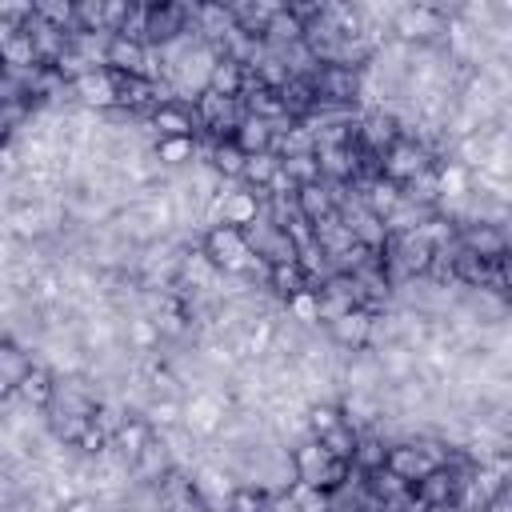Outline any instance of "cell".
Wrapping results in <instances>:
<instances>
[{
	"label": "cell",
	"mask_w": 512,
	"mask_h": 512,
	"mask_svg": "<svg viewBox=\"0 0 512 512\" xmlns=\"http://www.w3.org/2000/svg\"><path fill=\"white\" fill-rule=\"evenodd\" d=\"M32 16L60 32H72V0H32Z\"/></svg>",
	"instance_id": "f1b7e54d"
},
{
	"label": "cell",
	"mask_w": 512,
	"mask_h": 512,
	"mask_svg": "<svg viewBox=\"0 0 512 512\" xmlns=\"http://www.w3.org/2000/svg\"><path fill=\"white\" fill-rule=\"evenodd\" d=\"M56 512H100V504H96V496H88V492H80V496H72V500H64Z\"/></svg>",
	"instance_id": "e575fe53"
},
{
	"label": "cell",
	"mask_w": 512,
	"mask_h": 512,
	"mask_svg": "<svg viewBox=\"0 0 512 512\" xmlns=\"http://www.w3.org/2000/svg\"><path fill=\"white\" fill-rule=\"evenodd\" d=\"M328 452L320 448V440H300L296 448H292V468H296V480L300 484H312V488H320V476H324V468H328Z\"/></svg>",
	"instance_id": "5bb4252c"
},
{
	"label": "cell",
	"mask_w": 512,
	"mask_h": 512,
	"mask_svg": "<svg viewBox=\"0 0 512 512\" xmlns=\"http://www.w3.org/2000/svg\"><path fill=\"white\" fill-rule=\"evenodd\" d=\"M372 320H376V312H368V308H348L344 316H336V320L328 324V336H332V344H340V348H348V352H360V348H368Z\"/></svg>",
	"instance_id": "9c48e42d"
},
{
	"label": "cell",
	"mask_w": 512,
	"mask_h": 512,
	"mask_svg": "<svg viewBox=\"0 0 512 512\" xmlns=\"http://www.w3.org/2000/svg\"><path fill=\"white\" fill-rule=\"evenodd\" d=\"M292 204H296V216H304L308 224H320L324 216L336 212V204H332V188H328L324 180H316V184H300V188L292 192Z\"/></svg>",
	"instance_id": "4fadbf2b"
},
{
	"label": "cell",
	"mask_w": 512,
	"mask_h": 512,
	"mask_svg": "<svg viewBox=\"0 0 512 512\" xmlns=\"http://www.w3.org/2000/svg\"><path fill=\"white\" fill-rule=\"evenodd\" d=\"M124 336H128V348H136V352H152L160 344V328L148 312H132L124 324Z\"/></svg>",
	"instance_id": "d4e9b609"
},
{
	"label": "cell",
	"mask_w": 512,
	"mask_h": 512,
	"mask_svg": "<svg viewBox=\"0 0 512 512\" xmlns=\"http://www.w3.org/2000/svg\"><path fill=\"white\" fill-rule=\"evenodd\" d=\"M128 8H132L128 0H104V32H108V36H112V32H116V28L124 24Z\"/></svg>",
	"instance_id": "836d02e7"
},
{
	"label": "cell",
	"mask_w": 512,
	"mask_h": 512,
	"mask_svg": "<svg viewBox=\"0 0 512 512\" xmlns=\"http://www.w3.org/2000/svg\"><path fill=\"white\" fill-rule=\"evenodd\" d=\"M280 172L300 188V184H316L320 180V164H316V152H304V156H284L280 160Z\"/></svg>",
	"instance_id": "f546056e"
},
{
	"label": "cell",
	"mask_w": 512,
	"mask_h": 512,
	"mask_svg": "<svg viewBox=\"0 0 512 512\" xmlns=\"http://www.w3.org/2000/svg\"><path fill=\"white\" fill-rule=\"evenodd\" d=\"M0 68H4V72H32V68H44L24 28H20V36H16V40L4 48V56H0Z\"/></svg>",
	"instance_id": "cb8c5ba5"
},
{
	"label": "cell",
	"mask_w": 512,
	"mask_h": 512,
	"mask_svg": "<svg viewBox=\"0 0 512 512\" xmlns=\"http://www.w3.org/2000/svg\"><path fill=\"white\" fill-rule=\"evenodd\" d=\"M344 416H340V404L336 400H312L308 408H304V428H308V436H324L328 428H336Z\"/></svg>",
	"instance_id": "484cf974"
},
{
	"label": "cell",
	"mask_w": 512,
	"mask_h": 512,
	"mask_svg": "<svg viewBox=\"0 0 512 512\" xmlns=\"http://www.w3.org/2000/svg\"><path fill=\"white\" fill-rule=\"evenodd\" d=\"M200 252H204V256L212 260V268L224 272V276H244V268H248V260H252V248H248L244 228H232V224H212V228L204 232Z\"/></svg>",
	"instance_id": "6da1fadb"
},
{
	"label": "cell",
	"mask_w": 512,
	"mask_h": 512,
	"mask_svg": "<svg viewBox=\"0 0 512 512\" xmlns=\"http://www.w3.org/2000/svg\"><path fill=\"white\" fill-rule=\"evenodd\" d=\"M384 468L388 472H396L404 484H416L420 476H428L436 464H432V456L408 436V440H392L388 444V456H384Z\"/></svg>",
	"instance_id": "ba28073f"
},
{
	"label": "cell",
	"mask_w": 512,
	"mask_h": 512,
	"mask_svg": "<svg viewBox=\"0 0 512 512\" xmlns=\"http://www.w3.org/2000/svg\"><path fill=\"white\" fill-rule=\"evenodd\" d=\"M272 136H276V128L268 124V120H256V116H244L236 128H232V144L244 152V156H256V152H272Z\"/></svg>",
	"instance_id": "9a60e30c"
},
{
	"label": "cell",
	"mask_w": 512,
	"mask_h": 512,
	"mask_svg": "<svg viewBox=\"0 0 512 512\" xmlns=\"http://www.w3.org/2000/svg\"><path fill=\"white\" fill-rule=\"evenodd\" d=\"M312 440H320V448H324L332 460H352V448H356V428H348V424L340 420L336 428H328L324 436H312Z\"/></svg>",
	"instance_id": "4316f807"
},
{
	"label": "cell",
	"mask_w": 512,
	"mask_h": 512,
	"mask_svg": "<svg viewBox=\"0 0 512 512\" xmlns=\"http://www.w3.org/2000/svg\"><path fill=\"white\" fill-rule=\"evenodd\" d=\"M400 200H404V188L392 184L388 176H372V180L360 184V204H364V212H372L376 220H384Z\"/></svg>",
	"instance_id": "7c38bea8"
},
{
	"label": "cell",
	"mask_w": 512,
	"mask_h": 512,
	"mask_svg": "<svg viewBox=\"0 0 512 512\" xmlns=\"http://www.w3.org/2000/svg\"><path fill=\"white\" fill-rule=\"evenodd\" d=\"M384 456H388V444H384L376 432H356V448H352V460H348V464H352L360 476L384 468Z\"/></svg>",
	"instance_id": "ffe728a7"
},
{
	"label": "cell",
	"mask_w": 512,
	"mask_h": 512,
	"mask_svg": "<svg viewBox=\"0 0 512 512\" xmlns=\"http://www.w3.org/2000/svg\"><path fill=\"white\" fill-rule=\"evenodd\" d=\"M284 316L296 320L300 328H316L320 324V292L316 288H300L284 300Z\"/></svg>",
	"instance_id": "603a6c76"
},
{
	"label": "cell",
	"mask_w": 512,
	"mask_h": 512,
	"mask_svg": "<svg viewBox=\"0 0 512 512\" xmlns=\"http://www.w3.org/2000/svg\"><path fill=\"white\" fill-rule=\"evenodd\" d=\"M288 492H292V500L300 504V512H332V496L320 492V488H312V484H300V480H296Z\"/></svg>",
	"instance_id": "1f68e13d"
},
{
	"label": "cell",
	"mask_w": 512,
	"mask_h": 512,
	"mask_svg": "<svg viewBox=\"0 0 512 512\" xmlns=\"http://www.w3.org/2000/svg\"><path fill=\"white\" fill-rule=\"evenodd\" d=\"M52 392H56V376H52V368H44V364H32V368L20 376V384H16V400L28 404V408H36V412L52 404Z\"/></svg>",
	"instance_id": "8fae6325"
},
{
	"label": "cell",
	"mask_w": 512,
	"mask_h": 512,
	"mask_svg": "<svg viewBox=\"0 0 512 512\" xmlns=\"http://www.w3.org/2000/svg\"><path fill=\"white\" fill-rule=\"evenodd\" d=\"M16 36H20V24H12L8 16H0V56H4V48H8Z\"/></svg>",
	"instance_id": "d590c367"
},
{
	"label": "cell",
	"mask_w": 512,
	"mask_h": 512,
	"mask_svg": "<svg viewBox=\"0 0 512 512\" xmlns=\"http://www.w3.org/2000/svg\"><path fill=\"white\" fill-rule=\"evenodd\" d=\"M436 160L428 156V148L424 144H416V140H396V144H388L384 152H380V176H388L392 184H408L412 176H420L424 168H432Z\"/></svg>",
	"instance_id": "277c9868"
},
{
	"label": "cell",
	"mask_w": 512,
	"mask_h": 512,
	"mask_svg": "<svg viewBox=\"0 0 512 512\" xmlns=\"http://www.w3.org/2000/svg\"><path fill=\"white\" fill-rule=\"evenodd\" d=\"M232 408V392H220V388H196L192 400H184V416H180V428L188 436H216L224 416Z\"/></svg>",
	"instance_id": "3957f363"
},
{
	"label": "cell",
	"mask_w": 512,
	"mask_h": 512,
	"mask_svg": "<svg viewBox=\"0 0 512 512\" xmlns=\"http://www.w3.org/2000/svg\"><path fill=\"white\" fill-rule=\"evenodd\" d=\"M244 84H248V68H244L240 60L224 56V60H216V64H212V76H208V92H216V96H228V100H240Z\"/></svg>",
	"instance_id": "ac0fdd59"
},
{
	"label": "cell",
	"mask_w": 512,
	"mask_h": 512,
	"mask_svg": "<svg viewBox=\"0 0 512 512\" xmlns=\"http://www.w3.org/2000/svg\"><path fill=\"white\" fill-rule=\"evenodd\" d=\"M196 136H160V140H152V160L160 164V168H184V164H196Z\"/></svg>",
	"instance_id": "2e32d148"
},
{
	"label": "cell",
	"mask_w": 512,
	"mask_h": 512,
	"mask_svg": "<svg viewBox=\"0 0 512 512\" xmlns=\"http://www.w3.org/2000/svg\"><path fill=\"white\" fill-rule=\"evenodd\" d=\"M280 168V156L276 152H256V156H244V168H240V184L252 188V192H264L268 180L276 176Z\"/></svg>",
	"instance_id": "44dd1931"
},
{
	"label": "cell",
	"mask_w": 512,
	"mask_h": 512,
	"mask_svg": "<svg viewBox=\"0 0 512 512\" xmlns=\"http://www.w3.org/2000/svg\"><path fill=\"white\" fill-rule=\"evenodd\" d=\"M68 88H72V96L80 100V108H88V112H96V116L116 112V76H112L108 68H92V72L76 76Z\"/></svg>",
	"instance_id": "8992f818"
},
{
	"label": "cell",
	"mask_w": 512,
	"mask_h": 512,
	"mask_svg": "<svg viewBox=\"0 0 512 512\" xmlns=\"http://www.w3.org/2000/svg\"><path fill=\"white\" fill-rule=\"evenodd\" d=\"M156 140L160 136H196L200 132V116L188 100H172V104H156L148 112V124H144Z\"/></svg>",
	"instance_id": "52a82bcc"
},
{
	"label": "cell",
	"mask_w": 512,
	"mask_h": 512,
	"mask_svg": "<svg viewBox=\"0 0 512 512\" xmlns=\"http://www.w3.org/2000/svg\"><path fill=\"white\" fill-rule=\"evenodd\" d=\"M436 172V204H452V200H468L472 196V172L460 164V160H444V164H432Z\"/></svg>",
	"instance_id": "30bf717a"
},
{
	"label": "cell",
	"mask_w": 512,
	"mask_h": 512,
	"mask_svg": "<svg viewBox=\"0 0 512 512\" xmlns=\"http://www.w3.org/2000/svg\"><path fill=\"white\" fill-rule=\"evenodd\" d=\"M448 16L452 12L448 8H436V4H404V8H396L388 32H392V40H400L408 48L412 44H428V40H436L444 32V20Z\"/></svg>",
	"instance_id": "7a4b0ae2"
},
{
	"label": "cell",
	"mask_w": 512,
	"mask_h": 512,
	"mask_svg": "<svg viewBox=\"0 0 512 512\" xmlns=\"http://www.w3.org/2000/svg\"><path fill=\"white\" fill-rule=\"evenodd\" d=\"M72 32H104V0L72 4Z\"/></svg>",
	"instance_id": "4dcf8cb0"
},
{
	"label": "cell",
	"mask_w": 512,
	"mask_h": 512,
	"mask_svg": "<svg viewBox=\"0 0 512 512\" xmlns=\"http://www.w3.org/2000/svg\"><path fill=\"white\" fill-rule=\"evenodd\" d=\"M28 368H32L28 352H24L20 344H12V340H0V380H8V384L16 388Z\"/></svg>",
	"instance_id": "83f0119b"
},
{
	"label": "cell",
	"mask_w": 512,
	"mask_h": 512,
	"mask_svg": "<svg viewBox=\"0 0 512 512\" xmlns=\"http://www.w3.org/2000/svg\"><path fill=\"white\" fill-rule=\"evenodd\" d=\"M144 420H148V428L160 436V432H172V428H180V416H184V400L180 396H152L148 404H144V412H140Z\"/></svg>",
	"instance_id": "d6986e66"
},
{
	"label": "cell",
	"mask_w": 512,
	"mask_h": 512,
	"mask_svg": "<svg viewBox=\"0 0 512 512\" xmlns=\"http://www.w3.org/2000/svg\"><path fill=\"white\" fill-rule=\"evenodd\" d=\"M264 504H268V496L248 484H236L228 496V512H264Z\"/></svg>",
	"instance_id": "d6a6232c"
},
{
	"label": "cell",
	"mask_w": 512,
	"mask_h": 512,
	"mask_svg": "<svg viewBox=\"0 0 512 512\" xmlns=\"http://www.w3.org/2000/svg\"><path fill=\"white\" fill-rule=\"evenodd\" d=\"M416 512H428V508H416Z\"/></svg>",
	"instance_id": "8d00e7d4"
},
{
	"label": "cell",
	"mask_w": 512,
	"mask_h": 512,
	"mask_svg": "<svg viewBox=\"0 0 512 512\" xmlns=\"http://www.w3.org/2000/svg\"><path fill=\"white\" fill-rule=\"evenodd\" d=\"M148 440H152V428H148V420H144V416H128V420H124V424L112 432V444H108V448H112L120 460H128V464H132Z\"/></svg>",
	"instance_id": "e0dca14e"
},
{
	"label": "cell",
	"mask_w": 512,
	"mask_h": 512,
	"mask_svg": "<svg viewBox=\"0 0 512 512\" xmlns=\"http://www.w3.org/2000/svg\"><path fill=\"white\" fill-rule=\"evenodd\" d=\"M456 244H460L468 256L484 260V264H496V260H504V252H508V236H504V228L492 224V220H468L464 228H456Z\"/></svg>",
	"instance_id": "5b68a950"
},
{
	"label": "cell",
	"mask_w": 512,
	"mask_h": 512,
	"mask_svg": "<svg viewBox=\"0 0 512 512\" xmlns=\"http://www.w3.org/2000/svg\"><path fill=\"white\" fill-rule=\"evenodd\" d=\"M264 284L280 296V300H288L292 292H300V288H312L308 284V276H304V268L292 260V264H268V276H264Z\"/></svg>",
	"instance_id": "7402d4cb"
}]
</instances>
